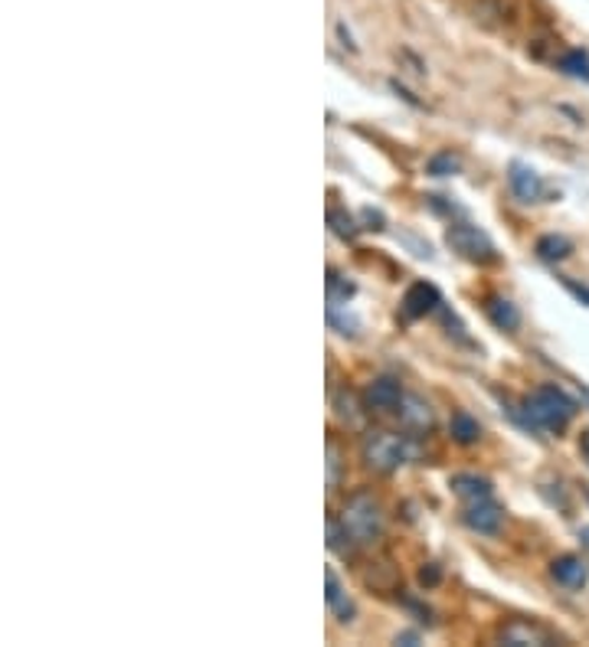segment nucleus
I'll use <instances>...</instances> for the list:
<instances>
[{
  "label": "nucleus",
  "instance_id": "nucleus-1",
  "mask_svg": "<svg viewBox=\"0 0 589 647\" xmlns=\"http://www.w3.org/2000/svg\"><path fill=\"white\" fill-rule=\"evenodd\" d=\"M520 409H524V426L554 431V435H560V431L574 422V416H577V403L560 386H550V383L530 389L524 396Z\"/></svg>",
  "mask_w": 589,
  "mask_h": 647
},
{
  "label": "nucleus",
  "instance_id": "nucleus-2",
  "mask_svg": "<svg viewBox=\"0 0 589 647\" xmlns=\"http://www.w3.org/2000/svg\"><path fill=\"white\" fill-rule=\"evenodd\" d=\"M341 526H344V533L358 543V546H370V543H376L380 536H383V530H386V513H383V507L380 501L368 494V491H354L348 503H344V510H341Z\"/></svg>",
  "mask_w": 589,
  "mask_h": 647
},
{
  "label": "nucleus",
  "instance_id": "nucleus-3",
  "mask_svg": "<svg viewBox=\"0 0 589 647\" xmlns=\"http://www.w3.org/2000/svg\"><path fill=\"white\" fill-rule=\"evenodd\" d=\"M361 451H364V465L380 474H393L400 465L416 458V445L406 435H390V431H370Z\"/></svg>",
  "mask_w": 589,
  "mask_h": 647
},
{
  "label": "nucleus",
  "instance_id": "nucleus-4",
  "mask_svg": "<svg viewBox=\"0 0 589 647\" xmlns=\"http://www.w3.org/2000/svg\"><path fill=\"white\" fill-rule=\"evenodd\" d=\"M445 242L468 262H495L498 252H495V242L488 239V232H482L478 226L472 222H452L448 232H445Z\"/></svg>",
  "mask_w": 589,
  "mask_h": 647
},
{
  "label": "nucleus",
  "instance_id": "nucleus-5",
  "mask_svg": "<svg viewBox=\"0 0 589 647\" xmlns=\"http://www.w3.org/2000/svg\"><path fill=\"white\" fill-rule=\"evenodd\" d=\"M364 403L370 413H396L403 403V386L393 376H376L364 389Z\"/></svg>",
  "mask_w": 589,
  "mask_h": 647
},
{
  "label": "nucleus",
  "instance_id": "nucleus-6",
  "mask_svg": "<svg viewBox=\"0 0 589 647\" xmlns=\"http://www.w3.org/2000/svg\"><path fill=\"white\" fill-rule=\"evenodd\" d=\"M498 641L502 645H557V635H550L547 628H540V625H534V622H524V618H515V622H508V625H502V632H498Z\"/></svg>",
  "mask_w": 589,
  "mask_h": 647
},
{
  "label": "nucleus",
  "instance_id": "nucleus-7",
  "mask_svg": "<svg viewBox=\"0 0 589 647\" xmlns=\"http://www.w3.org/2000/svg\"><path fill=\"white\" fill-rule=\"evenodd\" d=\"M440 304H442L440 291H436V285H430V282H416V285H410V291L403 294V314H406L410 321L426 317V314L436 311Z\"/></svg>",
  "mask_w": 589,
  "mask_h": 647
},
{
  "label": "nucleus",
  "instance_id": "nucleus-8",
  "mask_svg": "<svg viewBox=\"0 0 589 647\" xmlns=\"http://www.w3.org/2000/svg\"><path fill=\"white\" fill-rule=\"evenodd\" d=\"M502 520H505V510L492 501V498L465 507V523H468L475 533H498V530H502Z\"/></svg>",
  "mask_w": 589,
  "mask_h": 647
},
{
  "label": "nucleus",
  "instance_id": "nucleus-9",
  "mask_svg": "<svg viewBox=\"0 0 589 647\" xmlns=\"http://www.w3.org/2000/svg\"><path fill=\"white\" fill-rule=\"evenodd\" d=\"M550 575L557 578V585L577 592V588H583L589 582V566L587 560H580V556H557L550 563Z\"/></svg>",
  "mask_w": 589,
  "mask_h": 647
},
{
  "label": "nucleus",
  "instance_id": "nucleus-10",
  "mask_svg": "<svg viewBox=\"0 0 589 647\" xmlns=\"http://www.w3.org/2000/svg\"><path fill=\"white\" fill-rule=\"evenodd\" d=\"M508 184H512L517 200H524V204H534V200L544 197V180H540V174H537L534 167H527V164H512Z\"/></svg>",
  "mask_w": 589,
  "mask_h": 647
},
{
  "label": "nucleus",
  "instance_id": "nucleus-11",
  "mask_svg": "<svg viewBox=\"0 0 589 647\" xmlns=\"http://www.w3.org/2000/svg\"><path fill=\"white\" fill-rule=\"evenodd\" d=\"M396 413H400L403 426L410 431L433 429V409H430V403H423L420 396H403V403H400Z\"/></svg>",
  "mask_w": 589,
  "mask_h": 647
},
{
  "label": "nucleus",
  "instance_id": "nucleus-12",
  "mask_svg": "<svg viewBox=\"0 0 589 647\" xmlns=\"http://www.w3.org/2000/svg\"><path fill=\"white\" fill-rule=\"evenodd\" d=\"M452 491H455V498H462L465 503L488 501L492 498V481L478 478V474H455L452 478Z\"/></svg>",
  "mask_w": 589,
  "mask_h": 647
},
{
  "label": "nucleus",
  "instance_id": "nucleus-13",
  "mask_svg": "<svg viewBox=\"0 0 589 647\" xmlns=\"http://www.w3.org/2000/svg\"><path fill=\"white\" fill-rule=\"evenodd\" d=\"M324 582H328V592H324V598H328V605L334 608L338 622H351V615H354V605H351L348 592L341 588V578L334 575V570H328V573H324Z\"/></svg>",
  "mask_w": 589,
  "mask_h": 647
},
{
  "label": "nucleus",
  "instance_id": "nucleus-14",
  "mask_svg": "<svg viewBox=\"0 0 589 647\" xmlns=\"http://www.w3.org/2000/svg\"><path fill=\"white\" fill-rule=\"evenodd\" d=\"M488 317H492V324L495 327H502V331H517V324H520V314H517V307L508 301V298H488Z\"/></svg>",
  "mask_w": 589,
  "mask_h": 647
},
{
  "label": "nucleus",
  "instance_id": "nucleus-15",
  "mask_svg": "<svg viewBox=\"0 0 589 647\" xmlns=\"http://www.w3.org/2000/svg\"><path fill=\"white\" fill-rule=\"evenodd\" d=\"M448 435H452V441H458V445H472V441L482 438V426H478L468 413H455L452 422H448Z\"/></svg>",
  "mask_w": 589,
  "mask_h": 647
},
{
  "label": "nucleus",
  "instance_id": "nucleus-16",
  "mask_svg": "<svg viewBox=\"0 0 589 647\" xmlns=\"http://www.w3.org/2000/svg\"><path fill=\"white\" fill-rule=\"evenodd\" d=\"M570 252H574V246L564 236H544V239H537V255L544 262H564Z\"/></svg>",
  "mask_w": 589,
  "mask_h": 647
},
{
  "label": "nucleus",
  "instance_id": "nucleus-17",
  "mask_svg": "<svg viewBox=\"0 0 589 647\" xmlns=\"http://www.w3.org/2000/svg\"><path fill=\"white\" fill-rule=\"evenodd\" d=\"M334 406H338V416L348 422V426H361L364 422V413H361V406H358V396L354 393H338V399H334Z\"/></svg>",
  "mask_w": 589,
  "mask_h": 647
},
{
  "label": "nucleus",
  "instance_id": "nucleus-18",
  "mask_svg": "<svg viewBox=\"0 0 589 647\" xmlns=\"http://www.w3.org/2000/svg\"><path fill=\"white\" fill-rule=\"evenodd\" d=\"M560 70L574 75V79H587L589 82V56L583 50H570V53L560 56Z\"/></svg>",
  "mask_w": 589,
  "mask_h": 647
},
{
  "label": "nucleus",
  "instance_id": "nucleus-19",
  "mask_svg": "<svg viewBox=\"0 0 589 647\" xmlns=\"http://www.w3.org/2000/svg\"><path fill=\"white\" fill-rule=\"evenodd\" d=\"M354 294V282H348L341 272H328V301H334V304H348V298Z\"/></svg>",
  "mask_w": 589,
  "mask_h": 647
},
{
  "label": "nucleus",
  "instance_id": "nucleus-20",
  "mask_svg": "<svg viewBox=\"0 0 589 647\" xmlns=\"http://www.w3.org/2000/svg\"><path fill=\"white\" fill-rule=\"evenodd\" d=\"M328 222H331V229H334L341 239H354V236H358L354 219H351V216H344L341 210H331V213H328Z\"/></svg>",
  "mask_w": 589,
  "mask_h": 647
},
{
  "label": "nucleus",
  "instance_id": "nucleus-21",
  "mask_svg": "<svg viewBox=\"0 0 589 647\" xmlns=\"http://www.w3.org/2000/svg\"><path fill=\"white\" fill-rule=\"evenodd\" d=\"M458 170V157L455 154H436L433 160H430V174H436V177H448V174H455Z\"/></svg>",
  "mask_w": 589,
  "mask_h": 647
},
{
  "label": "nucleus",
  "instance_id": "nucleus-22",
  "mask_svg": "<svg viewBox=\"0 0 589 647\" xmlns=\"http://www.w3.org/2000/svg\"><path fill=\"white\" fill-rule=\"evenodd\" d=\"M338 474H341V451L334 445V438H328V488H338Z\"/></svg>",
  "mask_w": 589,
  "mask_h": 647
},
{
  "label": "nucleus",
  "instance_id": "nucleus-23",
  "mask_svg": "<svg viewBox=\"0 0 589 647\" xmlns=\"http://www.w3.org/2000/svg\"><path fill=\"white\" fill-rule=\"evenodd\" d=\"M564 285H567V291H570V294H577L580 301H587L589 304V288L587 285H577V282H570V279H567Z\"/></svg>",
  "mask_w": 589,
  "mask_h": 647
},
{
  "label": "nucleus",
  "instance_id": "nucleus-24",
  "mask_svg": "<svg viewBox=\"0 0 589 647\" xmlns=\"http://www.w3.org/2000/svg\"><path fill=\"white\" fill-rule=\"evenodd\" d=\"M420 582H423V585H436V582H440V570H436V566H426V570L420 573Z\"/></svg>",
  "mask_w": 589,
  "mask_h": 647
},
{
  "label": "nucleus",
  "instance_id": "nucleus-25",
  "mask_svg": "<svg viewBox=\"0 0 589 647\" xmlns=\"http://www.w3.org/2000/svg\"><path fill=\"white\" fill-rule=\"evenodd\" d=\"M580 451H583V458L589 461V429L580 435Z\"/></svg>",
  "mask_w": 589,
  "mask_h": 647
},
{
  "label": "nucleus",
  "instance_id": "nucleus-26",
  "mask_svg": "<svg viewBox=\"0 0 589 647\" xmlns=\"http://www.w3.org/2000/svg\"><path fill=\"white\" fill-rule=\"evenodd\" d=\"M580 540H587V546H589V526H583V530H580Z\"/></svg>",
  "mask_w": 589,
  "mask_h": 647
}]
</instances>
